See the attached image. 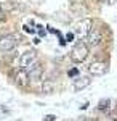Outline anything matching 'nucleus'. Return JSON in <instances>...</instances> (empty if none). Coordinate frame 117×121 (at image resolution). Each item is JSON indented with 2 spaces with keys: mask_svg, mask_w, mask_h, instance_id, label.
Masks as SVG:
<instances>
[{
  "mask_svg": "<svg viewBox=\"0 0 117 121\" xmlns=\"http://www.w3.org/2000/svg\"><path fill=\"white\" fill-rule=\"evenodd\" d=\"M87 56H88V45L83 44V42H77V44L74 45V48H72V52H71L72 61L82 63V61L87 60Z\"/></svg>",
  "mask_w": 117,
  "mask_h": 121,
  "instance_id": "f257e3e1",
  "label": "nucleus"
},
{
  "mask_svg": "<svg viewBox=\"0 0 117 121\" xmlns=\"http://www.w3.org/2000/svg\"><path fill=\"white\" fill-rule=\"evenodd\" d=\"M55 120H56V116H55V115H47L43 121H55Z\"/></svg>",
  "mask_w": 117,
  "mask_h": 121,
  "instance_id": "f8f14e48",
  "label": "nucleus"
},
{
  "mask_svg": "<svg viewBox=\"0 0 117 121\" xmlns=\"http://www.w3.org/2000/svg\"><path fill=\"white\" fill-rule=\"evenodd\" d=\"M99 2H104V0H99Z\"/></svg>",
  "mask_w": 117,
  "mask_h": 121,
  "instance_id": "6ab92c4d",
  "label": "nucleus"
},
{
  "mask_svg": "<svg viewBox=\"0 0 117 121\" xmlns=\"http://www.w3.org/2000/svg\"><path fill=\"white\" fill-rule=\"evenodd\" d=\"M15 82L18 84V86H26V84L29 82L27 71H24V69H19V71H16V74H15Z\"/></svg>",
  "mask_w": 117,
  "mask_h": 121,
  "instance_id": "1a4fd4ad",
  "label": "nucleus"
},
{
  "mask_svg": "<svg viewBox=\"0 0 117 121\" xmlns=\"http://www.w3.org/2000/svg\"><path fill=\"white\" fill-rule=\"evenodd\" d=\"M98 108H99V110H106V108H109V99H103V100H99Z\"/></svg>",
  "mask_w": 117,
  "mask_h": 121,
  "instance_id": "9b49d317",
  "label": "nucleus"
},
{
  "mask_svg": "<svg viewBox=\"0 0 117 121\" xmlns=\"http://www.w3.org/2000/svg\"><path fill=\"white\" fill-rule=\"evenodd\" d=\"M90 78L88 76H80V78H75V81H74V89L75 91H82V89H85V87H88L90 86Z\"/></svg>",
  "mask_w": 117,
  "mask_h": 121,
  "instance_id": "6e6552de",
  "label": "nucleus"
},
{
  "mask_svg": "<svg viewBox=\"0 0 117 121\" xmlns=\"http://www.w3.org/2000/svg\"><path fill=\"white\" fill-rule=\"evenodd\" d=\"M91 29H93V21L88 19V18H85V19H80V21L75 24L74 32H75V36L79 39H87L88 34L91 32Z\"/></svg>",
  "mask_w": 117,
  "mask_h": 121,
  "instance_id": "f03ea898",
  "label": "nucleus"
},
{
  "mask_svg": "<svg viewBox=\"0 0 117 121\" xmlns=\"http://www.w3.org/2000/svg\"><path fill=\"white\" fill-rule=\"evenodd\" d=\"M43 74V68L40 65H35L34 68H31L27 71V76H29V81H39Z\"/></svg>",
  "mask_w": 117,
  "mask_h": 121,
  "instance_id": "0eeeda50",
  "label": "nucleus"
},
{
  "mask_svg": "<svg viewBox=\"0 0 117 121\" xmlns=\"http://www.w3.org/2000/svg\"><path fill=\"white\" fill-rule=\"evenodd\" d=\"M42 92L43 94H51L53 92V84H51V81H43L42 82Z\"/></svg>",
  "mask_w": 117,
  "mask_h": 121,
  "instance_id": "9d476101",
  "label": "nucleus"
},
{
  "mask_svg": "<svg viewBox=\"0 0 117 121\" xmlns=\"http://www.w3.org/2000/svg\"><path fill=\"white\" fill-rule=\"evenodd\" d=\"M16 47V36L13 34H7L0 37V50L2 52H10Z\"/></svg>",
  "mask_w": 117,
  "mask_h": 121,
  "instance_id": "20e7f679",
  "label": "nucleus"
},
{
  "mask_svg": "<svg viewBox=\"0 0 117 121\" xmlns=\"http://www.w3.org/2000/svg\"><path fill=\"white\" fill-rule=\"evenodd\" d=\"M24 29H26L27 32H34V29H32V28H27V26H24Z\"/></svg>",
  "mask_w": 117,
  "mask_h": 121,
  "instance_id": "dca6fc26",
  "label": "nucleus"
},
{
  "mask_svg": "<svg viewBox=\"0 0 117 121\" xmlns=\"http://www.w3.org/2000/svg\"><path fill=\"white\" fill-rule=\"evenodd\" d=\"M101 40H103L101 31L96 29V28H93V29H91V32L88 34V37H87V44H88L90 47H95V45H98Z\"/></svg>",
  "mask_w": 117,
  "mask_h": 121,
  "instance_id": "423d86ee",
  "label": "nucleus"
},
{
  "mask_svg": "<svg viewBox=\"0 0 117 121\" xmlns=\"http://www.w3.org/2000/svg\"><path fill=\"white\" fill-rule=\"evenodd\" d=\"M2 19H3V10L0 8V21H2Z\"/></svg>",
  "mask_w": 117,
  "mask_h": 121,
  "instance_id": "f3484780",
  "label": "nucleus"
},
{
  "mask_svg": "<svg viewBox=\"0 0 117 121\" xmlns=\"http://www.w3.org/2000/svg\"><path fill=\"white\" fill-rule=\"evenodd\" d=\"M67 74H69V76H71V78H72V76L79 74V71H77V69H75V68H74V69H71V71H69V73H67Z\"/></svg>",
  "mask_w": 117,
  "mask_h": 121,
  "instance_id": "ddd939ff",
  "label": "nucleus"
},
{
  "mask_svg": "<svg viewBox=\"0 0 117 121\" xmlns=\"http://www.w3.org/2000/svg\"><path fill=\"white\" fill-rule=\"evenodd\" d=\"M66 37H67V40H72V39H74V34H72V32H69Z\"/></svg>",
  "mask_w": 117,
  "mask_h": 121,
  "instance_id": "4468645a",
  "label": "nucleus"
},
{
  "mask_svg": "<svg viewBox=\"0 0 117 121\" xmlns=\"http://www.w3.org/2000/svg\"><path fill=\"white\" fill-rule=\"evenodd\" d=\"M83 121H91V120H83Z\"/></svg>",
  "mask_w": 117,
  "mask_h": 121,
  "instance_id": "a211bd4d",
  "label": "nucleus"
},
{
  "mask_svg": "<svg viewBox=\"0 0 117 121\" xmlns=\"http://www.w3.org/2000/svg\"><path fill=\"white\" fill-rule=\"evenodd\" d=\"M88 71L93 76H103V74H106V71H108V65L104 61H93L88 66Z\"/></svg>",
  "mask_w": 117,
  "mask_h": 121,
  "instance_id": "39448f33",
  "label": "nucleus"
},
{
  "mask_svg": "<svg viewBox=\"0 0 117 121\" xmlns=\"http://www.w3.org/2000/svg\"><path fill=\"white\" fill-rule=\"evenodd\" d=\"M109 5H117V0H108Z\"/></svg>",
  "mask_w": 117,
  "mask_h": 121,
  "instance_id": "2eb2a0df",
  "label": "nucleus"
},
{
  "mask_svg": "<svg viewBox=\"0 0 117 121\" xmlns=\"http://www.w3.org/2000/svg\"><path fill=\"white\" fill-rule=\"evenodd\" d=\"M37 63V52L35 50H26L23 55L19 56V68L21 69H31Z\"/></svg>",
  "mask_w": 117,
  "mask_h": 121,
  "instance_id": "7ed1b4c3",
  "label": "nucleus"
}]
</instances>
